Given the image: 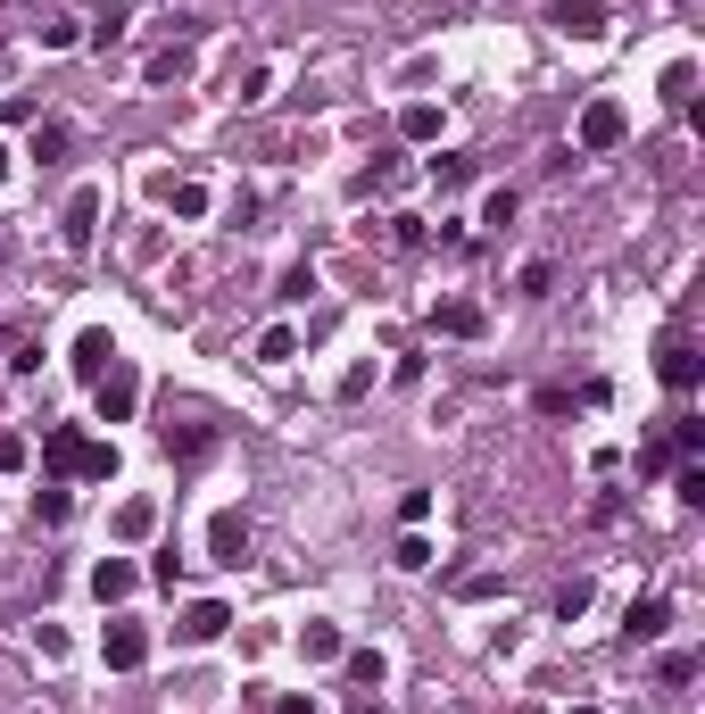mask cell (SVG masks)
Here are the masks:
<instances>
[{
    "mask_svg": "<svg viewBox=\"0 0 705 714\" xmlns=\"http://www.w3.org/2000/svg\"><path fill=\"white\" fill-rule=\"evenodd\" d=\"M42 466H51V473H83V482H109V473H116V449L83 440L75 424H51V433H42Z\"/></svg>",
    "mask_w": 705,
    "mask_h": 714,
    "instance_id": "6da1fadb",
    "label": "cell"
},
{
    "mask_svg": "<svg viewBox=\"0 0 705 714\" xmlns=\"http://www.w3.org/2000/svg\"><path fill=\"white\" fill-rule=\"evenodd\" d=\"M92 399H100V424H133V408H142V375H133V357H116L109 375L92 382Z\"/></svg>",
    "mask_w": 705,
    "mask_h": 714,
    "instance_id": "7a4b0ae2",
    "label": "cell"
},
{
    "mask_svg": "<svg viewBox=\"0 0 705 714\" xmlns=\"http://www.w3.org/2000/svg\"><path fill=\"white\" fill-rule=\"evenodd\" d=\"M623 133H631V109H623V100H590V109H581V133H573V150H614Z\"/></svg>",
    "mask_w": 705,
    "mask_h": 714,
    "instance_id": "3957f363",
    "label": "cell"
},
{
    "mask_svg": "<svg viewBox=\"0 0 705 714\" xmlns=\"http://www.w3.org/2000/svg\"><path fill=\"white\" fill-rule=\"evenodd\" d=\"M656 375H664V391H697V375H705V349H697V341H689V333H672L664 341V357H656Z\"/></svg>",
    "mask_w": 705,
    "mask_h": 714,
    "instance_id": "277c9868",
    "label": "cell"
},
{
    "mask_svg": "<svg viewBox=\"0 0 705 714\" xmlns=\"http://www.w3.org/2000/svg\"><path fill=\"white\" fill-rule=\"evenodd\" d=\"M100 657H109V673H142L149 665V632L142 623H109V632H100Z\"/></svg>",
    "mask_w": 705,
    "mask_h": 714,
    "instance_id": "5b68a950",
    "label": "cell"
},
{
    "mask_svg": "<svg viewBox=\"0 0 705 714\" xmlns=\"http://www.w3.org/2000/svg\"><path fill=\"white\" fill-rule=\"evenodd\" d=\"M672 632V599H631V615H623V639L631 648H648V639Z\"/></svg>",
    "mask_w": 705,
    "mask_h": 714,
    "instance_id": "8992f818",
    "label": "cell"
},
{
    "mask_svg": "<svg viewBox=\"0 0 705 714\" xmlns=\"http://www.w3.org/2000/svg\"><path fill=\"white\" fill-rule=\"evenodd\" d=\"M224 606L216 599H200V606H183V623H175V639H183V648H208V639H224Z\"/></svg>",
    "mask_w": 705,
    "mask_h": 714,
    "instance_id": "52a82bcc",
    "label": "cell"
},
{
    "mask_svg": "<svg viewBox=\"0 0 705 714\" xmlns=\"http://www.w3.org/2000/svg\"><path fill=\"white\" fill-rule=\"evenodd\" d=\"M482 308H473V300H440V308H432V333H448V341H482Z\"/></svg>",
    "mask_w": 705,
    "mask_h": 714,
    "instance_id": "ba28073f",
    "label": "cell"
},
{
    "mask_svg": "<svg viewBox=\"0 0 705 714\" xmlns=\"http://www.w3.org/2000/svg\"><path fill=\"white\" fill-rule=\"evenodd\" d=\"M133 582H142V573H133V565H125V557H100V565H92V599H100V606H116V599H133Z\"/></svg>",
    "mask_w": 705,
    "mask_h": 714,
    "instance_id": "9c48e42d",
    "label": "cell"
},
{
    "mask_svg": "<svg viewBox=\"0 0 705 714\" xmlns=\"http://www.w3.org/2000/svg\"><path fill=\"white\" fill-rule=\"evenodd\" d=\"M92 225H100V191H75L67 225H58V233H67V249H92Z\"/></svg>",
    "mask_w": 705,
    "mask_h": 714,
    "instance_id": "30bf717a",
    "label": "cell"
},
{
    "mask_svg": "<svg viewBox=\"0 0 705 714\" xmlns=\"http://www.w3.org/2000/svg\"><path fill=\"white\" fill-rule=\"evenodd\" d=\"M208 548H216L224 565H242L249 557V515H216V524H208Z\"/></svg>",
    "mask_w": 705,
    "mask_h": 714,
    "instance_id": "8fae6325",
    "label": "cell"
},
{
    "mask_svg": "<svg viewBox=\"0 0 705 714\" xmlns=\"http://www.w3.org/2000/svg\"><path fill=\"white\" fill-rule=\"evenodd\" d=\"M557 25H564V34H581V42L606 34V0H557Z\"/></svg>",
    "mask_w": 705,
    "mask_h": 714,
    "instance_id": "7c38bea8",
    "label": "cell"
},
{
    "mask_svg": "<svg viewBox=\"0 0 705 714\" xmlns=\"http://www.w3.org/2000/svg\"><path fill=\"white\" fill-rule=\"evenodd\" d=\"M109 366H116V341H109V333H83V341H75V375H83V382H100Z\"/></svg>",
    "mask_w": 705,
    "mask_h": 714,
    "instance_id": "4fadbf2b",
    "label": "cell"
},
{
    "mask_svg": "<svg viewBox=\"0 0 705 714\" xmlns=\"http://www.w3.org/2000/svg\"><path fill=\"white\" fill-rule=\"evenodd\" d=\"M208 449H216L208 424H167V457H208Z\"/></svg>",
    "mask_w": 705,
    "mask_h": 714,
    "instance_id": "5bb4252c",
    "label": "cell"
},
{
    "mask_svg": "<svg viewBox=\"0 0 705 714\" xmlns=\"http://www.w3.org/2000/svg\"><path fill=\"white\" fill-rule=\"evenodd\" d=\"M142 76H149V83H183V76H191V51H183V42H175V51H149Z\"/></svg>",
    "mask_w": 705,
    "mask_h": 714,
    "instance_id": "9a60e30c",
    "label": "cell"
},
{
    "mask_svg": "<svg viewBox=\"0 0 705 714\" xmlns=\"http://www.w3.org/2000/svg\"><path fill=\"white\" fill-rule=\"evenodd\" d=\"M299 648H307V665H333V657H340V632H333V623H307V632H299Z\"/></svg>",
    "mask_w": 705,
    "mask_h": 714,
    "instance_id": "2e32d148",
    "label": "cell"
},
{
    "mask_svg": "<svg viewBox=\"0 0 705 714\" xmlns=\"http://www.w3.org/2000/svg\"><path fill=\"white\" fill-rule=\"evenodd\" d=\"M432 183H440V191H465V183H473V158L440 150V158H432Z\"/></svg>",
    "mask_w": 705,
    "mask_h": 714,
    "instance_id": "e0dca14e",
    "label": "cell"
},
{
    "mask_svg": "<svg viewBox=\"0 0 705 714\" xmlns=\"http://www.w3.org/2000/svg\"><path fill=\"white\" fill-rule=\"evenodd\" d=\"M399 133H407V142H432V133H440V109H432V100H415V109H399Z\"/></svg>",
    "mask_w": 705,
    "mask_h": 714,
    "instance_id": "ac0fdd59",
    "label": "cell"
},
{
    "mask_svg": "<svg viewBox=\"0 0 705 714\" xmlns=\"http://www.w3.org/2000/svg\"><path fill=\"white\" fill-rule=\"evenodd\" d=\"M291 357H299V333H291V324H275V333L258 341V366H291Z\"/></svg>",
    "mask_w": 705,
    "mask_h": 714,
    "instance_id": "d6986e66",
    "label": "cell"
},
{
    "mask_svg": "<svg viewBox=\"0 0 705 714\" xmlns=\"http://www.w3.org/2000/svg\"><path fill=\"white\" fill-rule=\"evenodd\" d=\"M340 657H349V681H357V690H382V657H373V648H340Z\"/></svg>",
    "mask_w": 705,
    "mask_h": 714,
    "instance_id": "ffe728a7",
    "label": "cell"
},
{
    "mask_svg": "<svg viewBox=\"0 0 705 714\" xmlns=\"http://www.w3.org/2000/svg\"><path fill=\"white\" fill-rule=\"evenodd\" d=\"M167 200H175V216H183V225H200V216H208V183H175Z\"/></svg>",
    "mask_w": 705,
    "mask_h": 714,
    "instance_id": "44dd1931",
    "label": "cell"
},
{
    "mask_svg": "<svg viewBox=\"0 0 705 714\" xmlns=\"http://www.w3.org/2000/svg\"><path fill=\"white\" fill-rule=\"evenodd\" d=\"M116 524H125V540H149V532H158V507H149V499H133Z\"/></svg>",
    "mask_w": 705,
    "mask_h": 714,
    "instance_id": "7402d4cb",
    "label": "cell"
},
{
    "mask_svg": "<svg viewBox=\"0 0 705 714\" xmlns=\"http://www.w3.org/2000/svg\"><path fill=\"white\" fill-rule=\"evenodd\" d=\"M482 225H490V233L515 225V191H490V200H482Z\"/></svg>",
    "mask_w": 705,
    "mask_h": 714,
    "instance_id": "603a6c76",
    "label": "cell"
},
{
    "mask_svg": "<svg viewBox=\"0 0 705 714\" xmlns=\"http://www.w3.org/2000/svg\"><path fill=\"white\" fill-rule=\"evenodd\" d=\"M705 449V424L697 415H681V424H672V457H697Z\"/></svg>",
    "mask_w": 705,
    "mask_h": 714,
    "instance_id": "cb8c5ba5",
    "label": "cell"
},
{
    "mask_svg": "<svg viewBox=\"0 0 705 714\" xmlns=\"http://www.w3.org/2000/svg\"><path fill=\"white\" fill-rule=\"evenodd\" d=\"M523 291H531V300H548V291H557V266L531 258V266H523Z\"/></svg>",
    "mask_w": 705,
    "mask_h": 714,
    "instance_id": "d4e9b609",
    "label": "cell"
},
{
    "mask_svg": "<svg viewBox=\"0 0 705 714\" xmlns=\"http://www.w3.org/2000/svg\"><path fill=\"white\" fill-rule=\"evenodd\" d=\"M58 150H67V125H34V158H42V167H51Z\"/></svg>",
    "mask_w": 705,
    "mask_h": 714,
    "instance_id": "484cf974",
    "label": "cell"
},
{
    "mask_svg": "<svg viewBox=\"0 0 705 714\" xmlns=\"http://www.w3.org/2000/svg\"><path fill=\"white\" fill-rule=\"evenodd\" d=\"M399 565H407V573H424V565H432V540H424V532H407V540H399Z\"/></svg>",
    "mask_w": 705,
    "mask_h": 714,
    "instance_id": "4316f807",
    "label": "cell"
},
{
    "mask_svg": "<svg viewBox=\"0 0 705 714\" xmlns=\"http://www.w3.org/2000/svg\"><path fill=\"white\" fill-rule=\"evenodd\" d=\"M424 515H432V490H407V499H399V524L415 532V524H424Z\"/></svg>",
    "mask_w": 705,
    "mask_h": 714,
    "instance_id": "83f0119b",
    "label": "cell"
},
{
    "mask_svg": "<svg viewBox=\"0 0 705 714\" xmlns=\"http://www.w3.org/2000/svg\"><path fill=\"white\" fill-rule=\"evenodd\" d=\"M18 466H25V440H18V433H0V473H18Z\"/></svg>",
    "mask_w": 705,
    "mask_h": 714,
    "instance_id": "f1b7e54d",
    "label": "cell"
},
{
    "mask_svg": "<svg viewBox=\"0 0 705 714\" xmlns=\"http://www.w3.org/2000/svg\"><path fill=\"white\" fill-rule=\"evenodd\" d=\"M275 714H316V698H282V706Z\"/></svg>",
    "mask_w": 705,
    "mask_h": 714,
    "instance_id": "f546056e",
    "label": "cell"
},
{
    "mask_svg": "<svg viewBox=\"0 0 705 714\" xmlns=\"http://www.w3.org/2000/svg\"><path fill=\"white\" fill-rule=\"evenodd\" d=\"M349 714H390V706H382V698H357V706H349Z\"/></svg>",
    "mask_w": 705,
    "mask_h": 714,
    "instance_id": "4dcf8cb0",
    "label": "cell"
},
{
    "mask_svg": "<svg viewBox=\"0 0 705 714\" xmlns=\"http://www.w3.org/2000/svg\"><path fill=\"white\" fill-rule=\"evenodd\" d=\"M573 714H597V706H573Z\"/></svg>",
    "mask_w": 705,
    "mask_h": 714,
    "instance_id": "1f68e13d",
    "label": "cell"
}]
</instances>
